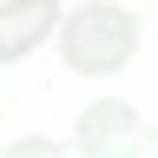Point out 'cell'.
Listing matches in <instances>:
<instances>
[{
    "label": "cell",
    "mask_w": 158,
    "mask_h": 158,
    "mask_svg": "<svg viewBox=\"0 0 158 158\" xmlns=\"http://www.w3.org/2000/svg\"><path fill=\"white\" fill-rule=\"evenodd\" d=\"M59 7H46V0H13V7H0V66L7 59H27L46 33H59Z\"/></svg>",
    "instance_id": "obj_3"
},
{
    "label": "cell",
    "mask_w": 158,
    "mask_h": 158,
    "mask_svg": "<svg viewBox=\"0 0 158 158\" xmlns=\"http://www.w3.org/2000/svg\"><path fill=\"white\" fill-rule=\"evenodd\" d=\"M0 158H73V152H66V145H53V138H13Z\"/></svg>",
    "instance_id": "obj_4"
},
{
    "label": "cell",
    "mask_w": 158,
    "mask_h": 158,
    "mask_svg": "<svg viewBox=\"0 0 158 158\" xmlns=\"http://www.w3.org/2000/svg\"><path fill=\"white\" fill-rule=\"evenodd\" d=\"M138 138H145V125H138L132 99H92L73 125V152L79 158H132Z\"/></svg>",
    "instance_id": "obj_2"
},
{
    "label": "cell",
    "mask_w": 158,
    "mask_h": 158,
    "mask_svg": "<svg viewBox=\"0 0 158 158\" xmlns=\"http://www.w3.org/2000/svg\"><path fill=\"white\" fill-rule=\"evenodd\" d=\"M132 158H158V132H152V125H145V138L132 145Z\"/></svg>",
    "instance_id": "obj_5"
},
{
    "label": "cell",
    "mask_w": 158,
    "mask_h": 158,
    "mask_svg": "<svg viewBox=\"0 0 158 158\" xmlns=\"http://www.w3.org/2000/svg\"><path fill=\"white\" fill-rule=\"evenodd\" d=\"M132 53H138V20L125 7H73L59 20V59L86 79L118 73Z\"/></svg>",
    "instance_id": "obj_1"
}]
</instances>
